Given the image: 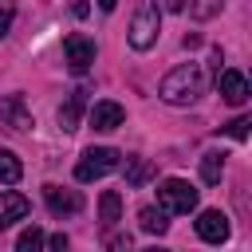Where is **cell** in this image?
<instances>
[{"mask_svg": "<svg viewBox=\"0 0 252 252\" xmlns=\"http://www.w3.org/2000/svg\"><path fill=\"white\" fill-rule=\"evenodd\" d=\"M158 94H161L169 106H189V102H197V98L205 94V71H201V63H181V67H173V71L161 79Z\"/></svg>", "mask_w": 252, "mask_h": 252, "instance_id": "obj_1", "label": "cell"}, {"mask_svg": "<svg viewBox=\"0 0 252 252\" xmlns=\"http://www.w3.org/2000/svg\"><path fill=\"white\" fill-rule=\"evenodd\" d=\"M158 32H161V12L154 0H138L134 8V20H130V47L134 51H150L158 43Z\"/></svg>", "mask_w": 252, "mask_h": 252, "instance_id": "obj_2", "label": "cell"}, {"mask_svg": "<svg viewBox=\"0 0 252 252\" xmlns=\"http://www.w3.org/2000/svg\"><path fill=\"white\" fill-rule=\"evenodd\" d=\"M158 209H165V213H193L197 209V189L189 181H181V177H169V181L158 185Z\"/></svg>", "mask_w": 252, "mask_h": 252, "instance_id": "obj_3", "label": "cell"}, {"mask_svg": "<svg viewBox=\"0 0 252 252\" xmlns=\"http://www.w3.org/2000/svg\"><path fill=\"white\" fill-rule=\"evenodd\" d=\"M110 169H118V150H110V146H91V150L79 158L75 177H79V181H98V177H106Z\"/></svg>", "mask_w": 252, "mask_h": 252, "instance_id": "obj_4", "label": "cell"}, {"mask_svg": "<svg viewBox=\"0 0 252 252\" xmlns=\"http://www.w3.org/2000/svg\"><path fill=\"white\" fill-rule=\"evenodd\" d=\"M63 55H67V67H71L75 75H83V71H91V63H94L98 51H94V39H91V35H79V32H75V35L63 39Z\"/></svg>", "mask_w": 252, "mask_h": 252, "instance_id": "obj_5", "label": "cell"}, {"mask_svg": "<svg viewBox=\"0 0 252 252\" xmlns=\"http://www.w3.org/2000/svg\"><path fill=\"white\" fill-rule=\"evenodd\" d=\"M0 122L12 130V134H28L35 122H32V110L24 106V98L20 94H8V98H0Z\"/></svg>", "mask_w": 252, "mask_h": 252, "instance_id": "obj_6", "label": "cell"}, {"mask_svg": "<svg viewBox=\"0 0 252 252\" xmlns=\"http://www.w3.org/2000/svg\"><path fill=\"white\" fill-rule=\"evenodd\" d=\"M217 91H220V98L228 102V106H244L248 102V79L240 75V71H220L217 67Z\"/></svg>", "mask_w": 252, "mask_h": 252, "instance_id": "obj_7", "label": "cell"}, {"mask_svg": "<svg viewBox=\"0 0 252 252\" xmlns=\"http://www.w3.org/2000/svg\"><path fill=\"white\" fill-rule=\"evenodd\" d=\"M43 201L55 217H75L83 209V197L75 189H59V185H43Z\"/></svg>", "mask_w": 252, "mask_h": 252, "instance_id": "obj_8", "label": "cell"}, {"mask_svg": "<svg viewBox=\"0 0 252 252\" xmlns=\"http://www.w3.org/2000/svg\"><path fill=\"white\" fill-rule=\"evenodd\" d=\"M197 236L209 240V244H224V240H228V217H224L220 209H205V213L197 217Z\"/></svg>", "mask_w": 252, "mask_h": 252, "instance_id": "obj_9", "label": "cell"}, {"mask_svg": "<svg viewBox=\"0 0 252 252\" xmlns=\"http://www.w3.org/2000/svg\"><path fill=\"white\" fill-rule=\"evenodd\" d=\"M122 122H126V110H122L114 98H102V102L91 106V126H94V130L106 134V130H118Z\"/></svg>", "mask_w": 252, "mask_h": 252, "instance_id": "obj_10", "label": "cell"}, {"mask_svg": "<svg viewBox=\"0 0 252 252\" xmlns=\"http://www.w3.org/2000/svg\"><path fill=\"white\" fill-rule=\"evenodd\" d=\"M28 209H32V205H28V197H24V193H12V189H8V193H0V228H8V224H16V220H24V217H28Z\"/></svg>", "mask_w": 252, "mask_h": 252, "instance_id": "obj_11", "label": "cell"}, {"mask_svg": "<svg viewBox=\"0 0 252 252\" xmlns=\"http://www.w3.org/2000/svg\"><path fill=\"white\" fill-rule=\"evenodd\" d=\"M201 177H205V185H220V177H224V154L220 150L201 154Z\"/></svg>", "mask_w": 252, "mask_h": 252, "instance_id": "obj_12", "label": "cell"}, {"mask_svg": "<svg viewBox=\"0 0 252 252\" xmlns=\"http://www.w3.org/2000/svg\"><path fill=\"white\" fill-rule=\"evenodd\" d=\"M83 106H87V91H75L71 102L59 110V126H63V130H79V114H83Z\"/></svg>", "mask_w": 252, "mask_h": 252, "instance_id": "obj_13", "label": "cell"}, {"mask_svg": "<svg viewBox=\"0 0 252 252\" xmlns=\"http://www.w3.org/2000/svg\"><path fill=\"white\" fill-rule=\"evenodd\" d=\"M118 217H122V197H118L114 189H106V193H102V201H98V220H102L106 228H114V224H118Z\"/></svg>", "mask_w": 252, "mask_h": 252, "instance_id": "obj_14", "label": "cell"}, {"mask_svg": "<svg viewBox=\"0 0 252 252\" xmlns=\"http://www.w3.org/2000/svg\"><path fill=\"white\" fill-rule=\"evenodd\" d=\"M138 224H142V232H150V236H161V232L169 228L165 209H154V205H146V209L138 213Z\"/></svg>", "mask_w": 252, "mask_h": 252, "instance_id": "obj_15", "label": "cell"}, {"mask_svg": "<svg viewBox=\"0 0 252 252\" xmlns=\"http://www.w3.org/2000/svg\"><path fill=\"white\" fill-rule=\"evenodd\" d=\"M150 177H154V165H150L146 158H130V161H126V185L138 189V185H146Z\"/></svg>", "mask_w": 252, "mask_h": 252, "instance_id": "obj_16", "label": "cell"}, {"mask_svg": "<svg viewBox=\"0 0 252 252\" xmlns=\"http://www.w3.org/2000/svg\"><path fill=\"white\" fill-rule=\"evenodd\" d=\"M24 177V165H20V158L12 154V150H0V181L4 185H16Z\"/></svg>", "mask_w": 252, "mask_h": 252, "instance_id": "obj_17", "label": "cell"}, {"mask_svg": "<svg viewBox=\"0 0 252 252\" xmlns=\"http://www.w3.org/2000/svg\"><path fill=\"white\" fill-rule=\"evenodd\" d=\"M220 8H224V0H189V12H193V20H213Z\"/></svg>", "mask_w": 252, "mask_h": 252, "instance_id": "obj_18", "label": "cell"}, {"mask_svg": "<svg viewBox=\"0 0 252 252\" xmlns=\"http://www.w3.org/2000/svg\"><path fill=\"white\" fill-rule=\"evenodd\" d=\"M43 240H47V236H43V232L32 224V228H24V232H20L16 248H20V252H35V248H43Z\"/></svg>", "mask_w": 252, "mask_h": 252, "instance_id": "obj_19", "label": "cell"}, {"mask_svg": "<svg viewBox=\"0 0 252 252\" xmlns=\"http://www.w3.org/2000/svg\"><path fill=\"white\" fill-rule=\"evenodd\" d=\"M12 20H16V0H0V39L8 35Z\"/></svg>", "mask_w": 252, "mask_h": 252, "instance_id": "obj_20", "label": "cell"}, {"mask_svg": "<svg viewBox=\"0 0 252 252\" xmlns=\"http://www.w3.org/2000/svg\"><path fill=\"white\" fill-rule=\"evenodd\" d=\"M248 126H252V118H244V114H240V118H232V122H228L224 130H228V134H232L236 142H244V138H248Z\"/></svg>", "mask_w": 252, "mask_h": 252, "instance_id": "obj_21", "label": "cell"}, {"mask_svg": "<svg viewBox=\"0 0 252 252\" xmlns=\"http://www.w3.org/2000/svg\"><path fill=\"white\" fill-rule=\"evenodd\" d=\"M43 244H47V248H67V236H63V232H59V236H47V240H43Z\"/></svg>", "mask_w": 252, "mask_h": 252, "instance_id": "obj_22", "label": "cell"}, {"mask_svg": "<svg viewBox=\"0 0 252 252\" xmlns=\"http://www.w3.org/2000/svg\"><path fill=\"white\" fill-rule=\"evenodd\" d=\"M165 8H169V12H181V8H185V0H165Z\"/></svg>", "mask_w": 252, "mask_h": 252, "instance_id": "obj_23", "label": "cell"}, {"mask_svg": "<svg viewBox=\"0 0 252 252\" xmlns=\"http://www.w3.org/2000/svg\"><path fill=\"white\" fill-rule=\"evenodd\" d=\"M114 4H118V0H98V8H102V12H114Z\"/></svg>", "mask_w": 252, "mask_h": 252, "instance_id": "obj_24", "label": "cell"}]
</instances>
